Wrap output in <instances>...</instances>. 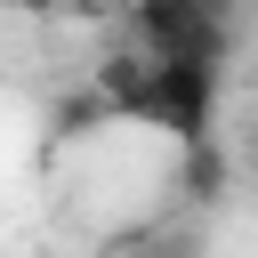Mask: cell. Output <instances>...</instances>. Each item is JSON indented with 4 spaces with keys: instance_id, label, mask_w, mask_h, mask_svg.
Returning a JSON list of instances; mask_svg holds the SVG:
<instances>
[{
    "instance_id": "1",
    "label": "cell",
    "mask_w": 258,
    "mask_h": 258,
    "mask_svg": "<svg viewBox=\"0 0 258 258\" xmlns=\"http://www.w3.org/2000/svg\"><path fill=\"white\" fill-rule=\"evenodd\" d=\"M129 24H137V56L145 64H202V73H226L234 56V24L226 16H202L185 0H129Z\"/></svg>"
},
{
    "instance_id": "2",
    "label": "cell",
    "mask_w": 258,
    "mask_h": 258,
    "mask_svg": "<svg viewBox=\"0 0 258 258\" xmlns=\"http://www.w3.org/2000/svg\"><path fill=\"white\" fill-rule=\"evenodd\" d=\"M218 81H226V73H202V64H145L137 121H145V129H169L177 145H194V137L218 129Z\"/></svg>"
},
{
    "instance_id": "3",
    "label": "cell",
    "mask_w": 258,
    "mask_h": 258,
    "mask_svg": "<svg viewBox=\"0 0 258 258\" xmlns=\"http://www.w3.org/2000/svg\"><path fill=\"white\" fill-rule=\"evenodd\" d=\"M226 185H234V161H226V145H218V137H194V145H185V161H177L185 218H194V210H218V202H226Z\"/></svg>"
},
{
    "instance_id": "4",
    "label": "cell",
    "mask_w": 258,
    "mask_h": 258,
    "mask_svg": "<svg viewBox=\"0 0 258 258\" xmlns=\"http://www.w3.org/2000/svg\"><path fill=\"white\" fill-rule=\"evenodd\" d=\"M113 258H210V226L202 218H161L113 242Z\"/></svg>"
},
{
    "instance_id": "5",
    "label": "cell",
    "mask_w": 258,
    "mask_h": 258,
    "mask_svg": "<svg viewBox=\"0 0 258 258\" xmlns=\"http://www.w3.org/2000/svg\"><path fill=\"white\" fill-rule=\"evenodd\" d=\"M105 129H113V105H105L97 89L56 97V113H48V137H56V145H89V137H105Z\"/></svg>"
},
{
    "instance_id": "6",
    "label": "cell",
    "mask_w": 258,
    "mask_h": 258,
    "mask_svg": "<svg viewBox=\"0 0 258 258\" xmlns=\"http://www.w3.org/2000/svg\"><path fill=\"white\" fill-rule=\"evenodd\" d=\"M105 105H113V121H137V97H145V56H129V48H113L105 64H97V81H89Z\"/></svg>"
},
{
    "instance_id": "7",
    "label": "cell",
    "mask_w": 258,
    "mask_h": 258,
    "mask_svg": "<svg viewBox=\"0 0 258 258\" xmlns=\"http://www.w3.org/2000/svg\"><path fill=\"white\" fill-rule=\"evenodd\" d=\"M185 8H202V16H226V24H234V0H185Z\"/></svg>"
},
{
    "instance_id": "8",
    "label": "cell",
    "mask_w": 258,
    "mask_h": 258,
    "mask_svg": "<svg viewBox=\"0 0 258 258\" xmlns=\"http://www.w3.org/2000/svg\"><path fill=\"white\" fill-rule=\"evenodd\" d=\"M8 8H24V16H48V8H64V0H8Z\"/></svg>"
}]
</instances>
